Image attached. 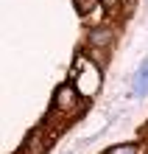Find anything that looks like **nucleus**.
Returning a JSON list of instances; mask_svg holds the SVG:
<instances>
[{"mask_svg": "<svg viewBox=\"0 0 148 154\" xmlns=\"http://www.w3.org/2000/svg\"><path fill=\"white\" fill-rule=\"evenodd\" d=\"M73 87L78 90V95H95L101 87V70L92 65L87 56L76 59V67H73Z\"/></svg>", "mask_w": 148, "mask_h": 154, "instance_id": "1", "label": "nucleus"}, {"mask_svg": "<svg viewBox=\"0 0 148 154\" xmlns=\"http://www.w3.org/2000/svg\"><path fill=\"white\" fill-rule=\"evenodd\" d=\"M76 104H78V90L73 84H62L56 90V106L59 109H76Z\"/></svg>", "mask_w": 148, "mask_h": 154, "instance_id": "2", "label": "nucleus"}, {"mask_svg": "<svg viewBox=\"0 0 148 154\" xmlns=\"http://www.w3.org/2000/svg\"><path fill=\"white\" fill-rule=\"evenodd\" d=\"M73 3H76V8H78L84 17L92 14V20H98V17H101V6L95 3V0H73Z\"/></svg>", "mask_w": 148, "mask_h": 154, "instance_id": "3", "label": "nucleus"}, {"mask_svg": "<svg viewBox=\"0 0 148 154\" xmlns=\"http://www.w3.org/2000/svg\"><path fill=\"white\" fill-rule=\"evenodd\" d=\"M134 93L137 95H145L148 93V62L140 67V73H137V81H134Z\"/></svg>", "mask_w": 148, "mask_h": 154, "instance_id": "4", "label": "nucleus"}, {"mask_svg": "<svg viewBox=\"0 0 148 154\" xmlns=\"http://www.w3.org/2000/svg\"><path fill=\"white\" fill-rule=\"evenodd\" d=\"M106 154H145V149L143 146H131V143H123V146H115V149H109Z\"/></svg>", "mask_w": 148, "mask_h": 154, "instance_id": "5", "label": "nucleus"}, {"mask_svg": "<svg viewBox=\"0 0 148 154\" xmlns=\"http://www.w3.org/2000/svg\"><path fill=\"white\" fill-rule=\"evenodd\" d=\"M106 39H109V34H106V31H98L95 37H92V42H95V45H104Z\"/></svg>", "mask_w": 148, "mask_h": 154, "instance_id": "6", "label": "nucleus"}, {"mask_svg": "<svg viewBox=\"0 0 148 154\" xmlns=\"http://www.w3.org/2000/svg\"><path fill=\"white\" fill-rule=\"evenodd\" d=\"M104 3H109V0H104Z\"/></svg>", "mask_w": 148, "mask_h": 154, "instance_id": "7", "label": "nucleus"}]
</instances>
